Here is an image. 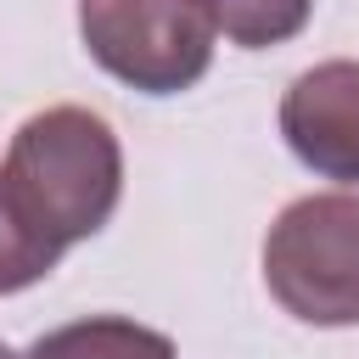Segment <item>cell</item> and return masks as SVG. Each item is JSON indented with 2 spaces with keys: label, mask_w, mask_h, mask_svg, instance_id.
Returning a JSON list of instances; mask_svg holds the SVG:
<instances>
[{
  "label": "cell",
  "mask_w": 359,
  "mask_h": 359,
  "mask_svg": "<svg viewBox=\"0 0 359 359\" xmlns=\"http://www.w3.org/2000/svg\"><path fill=\"white\" fill-rule=\"evenodd\" d=\"M0 191L34 236L67 252L112 219L123 196V146L101 112L45 107L17 123L0 163Z\"/></svg>",
  "instance_id": "1"
},
{
  "label": "cell",
  "mask_w": 359,
  "mask_h": 359,
  "mask_svg": "<svg viewBox=\"0 0 359 359\" xmlns=\"http://www.w3.org/2000/svg\"><path fill=\"white\" fill-rule=\"evenodd\" d=\"M264 286L303 325H359V196L286 202L264 236Z\"/></svg>",
  "instance_id": "2"
},
{
  "label": "cell",
  "mask_w": 359,
  "mask_h": 359,
  "mask_svg": "<svg viewBox=\"0 0 359 359\" xmlns=\"http://www.w3.org/2000/svg\"><path fill=\"white\" fill-rule=\"evenodd\" d=\"M208 0H79V39L101 73L140 95H180L213 67Z\"/></svg>",
  "instance_id": "3"
},
{
  "label": "cell",
  "mask_w": 359,
  "mask_h": 359,
  "mask_svg": "<svg viewBox=\"0 0 359 359\" xmlns=\"http://www.w3.org/2000/svg\"><path fill=\"white\" fill-rule=\"evenodd\" d=\"M280 140L320 180L359 191V62H314L280 95Z\"/></svg>",
  "instance_id": "4"
},
{
  "label": "cell",
  "mask_w": 359,
  "mask_h": 359,
  "mask_svg": "<svg viewBox=\"0 0 359 359\" xmlns=\"http://www.w3.org/2000/svg\"><path fill=\"white\" fill-rule=\"evenodd\" d=\"M22 359H174V342L123 314H84L34 337Z\"/></svg>",
  "instance_id": "5"
},
{
  "label": "cell",
  "mask_w": 359,
  "mask_h": 359,
  "mask_svg": "<svg viewBox=\"0 0 359 359\" xmlns=\"http://www.w3.org/2000/svg\"><path fill=\"white\" fill-rule=\"evenodd\" d=\"M213 28L241 45V50H264V45H286L309 28L314 0H208Z\"/></svg>",
  "instance_id": "6"
},
{
  "label": "cell",
  "mask_w": 359,
  "mask_h": 359,
  "mask_svg": "<svg viewBox=\"0 0 359 359\" xmlns=\"http://www.w3.org/2000/svg\"><path fill=\"white\" fill-rule=\"evenodd\" d=\"M56 264H62V252H56L45 236H34V230L22 224V213L6 202V191H0V297L45 280Z\"/></svg>",
  "instance_id": "7"
},
{
  "label": "cell",
  "mask_w": 359,
  "mask_h": 359,
  "mask_svg": "<svg viewBox=\"0 0 359 359\" xmlns=\"http://www.w3.org/2000/svg\"><path fill=\"white\" fill-rule=\"evenodd\" d=\"M0 359H17V353H11V348H6V342H0Z\"/></svg>",
  "instance_id": "8"
}]
</instances>
